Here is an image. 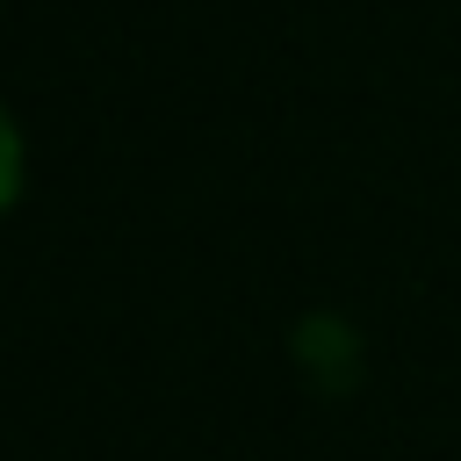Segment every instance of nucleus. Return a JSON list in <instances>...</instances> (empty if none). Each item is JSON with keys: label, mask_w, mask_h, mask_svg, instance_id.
<instances>
[{"label": "nucleus", "mask_w": 461, "mask_h": 461, "mask_svg": "<svg viewBox=\"0 0 461 461\" xmlns=\"http://www.w3.org/2000/svg\"><path fill=\"white\" fill-rule=\"evenodd\" d=\"M14 194H22V130H14L7 101H0V216L14 209Z\"/></svg>", "instance_id": "1"}]
</instances>
